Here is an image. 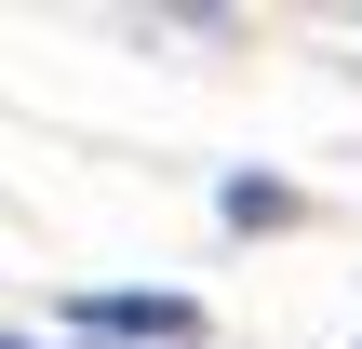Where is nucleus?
<instances>
[{
	"instance_id": "f257e3e1",
	"label": "nucleus",
	"mask_w": 362,
	"mask_h": 349,
	"mask_svg": "<svg viewBox=\"0 0 362 349\" xmlns=\"http://www.w3.org/2000/svg\"><path fill=\"white\" fill-rule=\"evenodd\" d=\"M81 323H94V336H202L188 296H81Z\"/></svg>"
},
{
	"instance_id": "f03ea898",
	"label": "nucleus",
	"mask_w": 362,
	"mask_h": 349,
	"mask_svg": "<svg viewBox=\"0 0 362 349\" xmlns=\"http://www.w3.org/2000/svg\"><path fill=\"white\" fill-rule=\"evenodd\" d=\"M0 349H13V336H0Z\"/></svg>"
}]
</instances>
